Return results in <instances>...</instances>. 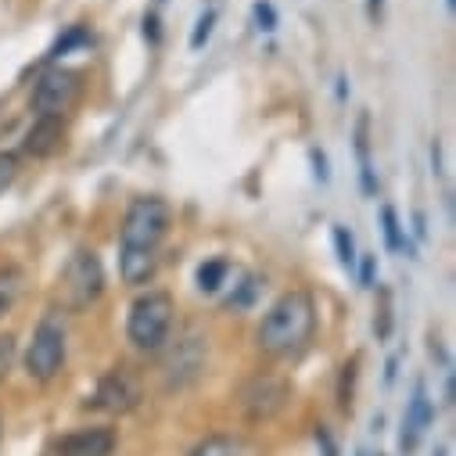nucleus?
Masks as SVG:
<instances>
[{"mask_svg": "<svg viewBox=\"0 0 456 456\" xmlns=\"http://www.w3.org/2000/svg\"><path fill=\"white\" fill-rule=\"evenodd\" d=\"M144 37H148L151 44H159V19H155V15L144 19Z\"/></svg>", "mask_w": 456, "mask_h": 456, "instance_id": "c85d7f7f", "label": "nucleus"}, {"mask_svg": "<svg viewBox=\"0 0 456 456\" xmlns=\"http://www.w3.org/2000/svg\"><path fill=\"white\" fill-rule=\"evenodd\" d=\"M334 252H338V263L346 270H356V245H353V234L346 226H334Z\"/></svg>", "mask_w": 456, "mask_h": 456, "instance_id": "aec40b11", "label": "nucleus"}, {"mask_svg": "<svg viewBox=\"0 0 456 456\" xmlns=\"http://www.w3.org/2000/svg\"><path fill=\"white\" fill-rule=\"evenodd\" d=\"M22 270L19 266H4L0 270V320H4L12 309H15V302H19V295H22Z\"/></svg>", "mask_w": 456, "mask_h": 456, "instance_id": "4468645a", "label": "nucleus"}, {"mask_svg": "<svg viewBox=\"0 0 456 456\" xmlns=\"http://www.w3.org/2000/svg\"><path fill=\"white\" fill-rule=\"evenodd\" d=\"M452 4H456V0H445V8H449V12H452Z\"/></svg>", "mask_w": 456, "mask_h": 456, "instance_id": "c756f323", "label": "nucleus"}, {"mask_svg": "<svg viewBox=\"0 0 456 456\" xmlns=\"http://www.w3.org/2000/svg\"><path fill=\"white\" fill-rule=\"evenodd\" d=\"M288 399H291V385L277 374H256L238 392V403L248 420H273L288 406Z\"/></svg>", "mask_w": 456, "mask_h": 456, "instance_id": "0eeeda50", "label": "nucleus"}, {"mask_svg": "<svg viewBox=\"0 0 456 456\" xmlns=\"http://www.w3.org/2000/svg\"><path fill=\"white\" fill-rule=\"evenodd\" d=\"M313 330H316V302L305 288H291L263 313L256 327V349L270 360H291L313 341Z\"/></svg>", "mask_w": 456, "mask_h": 456, "instance_id": "f257e3e1", "label": "nucleus"}, {"mask_svg": "<svg viewBox=\"0 0 456 456\" xmlns=\"http://www.w3.org/2000/svg\"><path fill=\"white\" fill-rule=\"evenodd\" d=\"M61 141H65V119H58V116H37L33 126L26 130V137H22V155L44 162V159H51V155L61 151Z\"/></svg>", "mask_w": 456, "mask_h": 456, "instance_id": "9d476101", "label": "nucleus"}, {"mask_svg": "<svg viewBox=\"0 0 456 456\" xmlns=\"http://www.w3.org/2000/svg\"><path fill=\"white\" fill-rule=\"evenodd\" d=\"M65 353H69V330L58 316H44L33 330V341L26 349V374L29 381H54L65 367Z\"/></svg>", "mask_w": 456, "mask_h": 456, "instance_id": "39448f33", "label": "nucleus"}, {"mask_svg": "<svg viewBox=\"0 0 456 456\" xmlns=\"http://www.w3.org/2000/svg\"><path fill=\"white\" fill-rule=\"evenodd\" d=\"M15 180H19V155L0 151V194H4Z\"/></svg>", "mask_w": 456, "mask_h": 456, "instance_id": "b1692460", "label": "nucleus"}, {"mask_svg": "<svg viewBox=\"0 0 456 456\" xmlns=\"http://www.w3.org/2000/svg\"><path fill=\"white\" fill-rule=\"evenodd\" d=\"M226 273H231V266H226L223 259H208V263H201V266H198V288L212 295V291H219V288H223Z\"/></svg>", "mask_w": 456, "mask_h": 456, "instance_id": "a211bd4d", "label": "nucleus"}, {"mask_svg": "<svg viewBox=\"0 0 456 456\" xmlns=\"http://www.w3.org/2000/svg\"><path fill=\"white\" fill-rule=\"evenodd\" d=\"M173 316H176V302L169 291H144L137 295V302L130 305L126 316V338L130 346L144 356H159L169 346V334H173Z\"/></svg>", "mask_w": 456, "mask_h": 456, "instance_id": "f03ea898", "label": "nucleus"}, {"mask_svg": "<svg viewBox=\"0 0 456 456\" xmlns=\"http://www.w3.org/2000/svg\"><path fill=\"white\" fill-rule=\"evenodd\" d=\"M0 442H4V424H0Z\"/></svg>", "mask_w": 456, "mask_h": 456, "instance_id": "7c9ffc66", "label": "nucleus"}, {"mask_svg": "<svg viewBox=\"0 0 456 456\" xmlns=\"http://www.w3.org/2000/svg\"><path fill=\"white\" fill-rule=\"evenodd\" d=\"M309 159H313V166H316V169H313V173H316V180H323V183H327V180H330V173H327V159H323V151H316V148H313V151H309Z\"/></svg>", "mask_w": 456, "mask_h": 456, "instance_id": "bb28decb", "label": "nucleus"}, {"mask_svg": "<svg viewBox=\"0 0 456 456\" xmlns=\"http://www.w3.org/2000/svg\"><path fill=\"white\" fill-rule=\"evenodd\" d=\"M173 226V208L166 198L159 194H141L130 201L123 226H119V248H151L159 252V245L166 241Z\"/></svg>", "mask_w": 456, "mask_h": 456, "instance_id": "7ed1b4c3", "label": "nucleus"}, {"mask_svg": "<svg viewBox=\"0 0 456 456\" xmlns=\"http://www.w3.org/2000/svg\"><path fill=\"white\" fill-rule=\"evenodd\" d=\"M216 19H219V12L216 8H208L198 22H194V33H191V51H201L205 44H208V37H212V29H216Z\"/></svg>", "mask_w": 456, "mask_h": 456, "instance_id": "4be33fe9", "label": "nucleus"}, {"mask_svg": "<svg viewBox=\"0 0 456 456\" xmlns=\"http://www.w3.org/2000/svg\"><path fill=\"white\" fill-rule=\"evenodd\" d=\"M79 90H83V76L76 69L54 65L33 86V111H37V116H58V119H65V111L76 104Z\"/></svg>", "mask_w": 456, "mask_h": 456, "instance_id": "423d86ee", "label": "nucleus"}, {"mask_svg": "<svg viewBox=\"0 0 456 456\" xmlns=\"http://www.w3.org/2000/svg\"><path fill=\"white\" fill-rule=\"evenodd\" d=\"M252 19H256V26H259L263 33H273V29H277V12H273L270 0H256Z\"/></svg>", "mask_w": 456, "mask_h": 456, "instance_id": "393cba45", "label": "nucleus"}, {"mask_svg": "<svg viewBox=\"0 0 456 456\" xmlns=\"http://www.w3.org/2000/svg\"><path fill=\"white\" fill-rule=\"evenodd\" d=\"M374 270H378V259L367 256L363 266H360V284H363V288H374Z\"/></svg>", "mask_w": 456, "mask_h": 456, "instance_id": "a878e982", "label": "nucleus"}, {"mask_svg": "<svg viewBox=\"0 0 456 456\" xmlns=\"http://www.w3.org/2000/svg\"><path fill=\"white\" fill-rule=\"evenodd\" d=\"M256 291H259V277H252V273H248V277L241 281L238 295L226 298V309H234V313H238V309H248V305L256 302Z\"/></svg>", "mask_w": 456, "mask_h": 456, "instance_id": "5701e85b", "label": "nucleus"}, {"mask_svg": "<svg viewBox=\"0 0 456 456\" xmlns=\"http://www.w3.org/2000/svg\"><path fill=\"white\" fill-rule=\"evenodd\" d=\"M104 295V266L97 252L76 248L61 270V302L69 313H86Z\"/></svg>", "mask_w": 456, "mask_h": 456, "instance_id": "20e7f679", "label": "nucleus"}, {"mask_svg": "<svg viewBox=\"0 0 456 456\" xmlns=\"http://www.w3.org/2000/svg\"><path fill=\"white\" fill-rule=\"evenodd\" d=\"M367 19L378 26L385 19V0H367Z\"/></svg>", "mask_w": 456, "mask_h": 456, "instance_id": "cd10ccee", "label": "nucleus"}, {"mask_svg": "<svg viewBox=\"0 0 456 456\" xmlns=\"http://www.w3.org/2000/svg\"><path fill=\"white\" fill-rule=\"evenodd\" d=\"M15 356H19V338L15 334H0V385L8 381V374L15 367Z\"/></svg>", "mask_w": 456, "mask_h": 456, "instance_id": "412c9836", "label": "nucleus"}, {"mask_svg": "<svg viewBox=\"0 0 456 456\" xmlns=\"http://www.w3.org/2000/svg\"><path fill=\"white\" fill-rule=\"evenodd\" d=\"M431 417H435V410H431L428 388H424V385H417V388H413V399H410V406H406V417H403V438H399L406 452H410V449H417V442H420L424 428L431 424Z\"/></svg>", "mask_w": 456, "mask_h": 456, "instance_id": "ddd939ff", "label": "nucleus"}, {"mask_svg": "<svg viewBox=\"0 0 456 456\" xmlns=\"http://www.w3.org/2000/svg\"><path fill=\"white\" fill-rule=\"evenodd\" d=\"M205 356H208V346L198 330H187L183 338H176V349L169 353L162 374H166V385L169 388H183L191 385L201 370H205Z\"/></svg>", "mask_w": 456, "mask_h": 456, "instance_id": "1a4fd4ad", "label": "nucleus"}, {"mask_svg": "<svg viewBox=\"0 0 456 456\" xmlns=\"http://www.w3.org/2000/svg\"><path fill=\"white\" fill-rule=\"evenodd\" d=\"M381 231H385V245H388V252H403V248H406L403 223H399V212H395L392 205L381 208Z\"/></svg>", "mask_w": 456, "mask_h": 456, "instance_id": "f3484780", "label": "nucleus"}, {"mask_svg": "<svg viewBox=\"0 0 456 456\" xmlns=\"http://www.w3.org/2000/svg\"><path fill=\"white\" fill-rule=\"evenodd\" d=\"M83 44H90V29L86 26H72L65 37H58V44L47 51V61H58V58H65L69 51H76V47H83Z\"/></svg>", "mask_w": 456, "mask_h": 456, "instance_id": "6ab92c4d", "label": "nucleus"}, {"mask_svg": "<svg viewBox=\"0 0 456 456\" xmlns=\"http://www.w3.org/2000/svg\"><path fill=\"white\" fill-rule=\"evenodd\" d=\"M241 452H245V445L231 435H205L187 456H241Z\"/></svg>", "mask_w": 456, "mask_h": 456, "instance_id": "2eb2a0df", "label": "nucleus"}, {"mask_svg": "<svg viewBox=\"0 0 456 456\" xmlns=\"http://www.w3.org/2000/svg\"><path fill=\"white\" fill-rule=\"evenodd\" d=\"M116 452V431L111 428H79L58 442V456H111Z\"/></svg>", "mask_w": 456, "mask_h": 456, "instance_id": "9b49d317", "label": "nucleus"}, {"mask_svg": "<svg viewBox=\"0 0 456 456\" xmlns=\"http://www.w3.org/2000/svg\"><path fill=\"white\" fill-rule=\"evenodd\" d=\"M356 155H360L363 194H378V180H374V169H370V148H367V119H360V126H356Z\"/></svg>", "mask_w": 456, "mask_h": 456, "instance_id": "dca6fc26", "label": "nucleus"}, {"mask_svg": "<svg viewBox=\"0 0 456 456\" xmlns=\"http://www.w3.org/2000/svg\"><path fill=\"white\" fill-rule=\"evenodd\" d=\"M94 406L111 413V417H123V413H134L141 406V378L130 370V367H116L108 370L97 388H94Z\"/></svg>", "mask_w": 456, "mask_h": 456, "instance_id": "6e6552de", "label": "nucleus"}, {"mask_svg": "<svg viewBox=\"0 0 456 456\" xmlns=\"http://www.w3.org/2000/svg\"><path fill=\"white\" fill-rule=\"evenodd\" d=\"M159 273V252L151 248H119V277L130 288L151 284Z\"/></svg>", "mask_w": 456, "mask_h": 456, "instance_id": "f8f14e48", "label": "nucleus"}]
</instances>
